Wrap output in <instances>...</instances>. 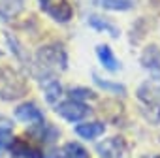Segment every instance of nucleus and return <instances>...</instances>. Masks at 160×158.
I'll return each instance as SVG.
<instances>
[{"label":"nucleus","instance_id":"5","mask_svg":"<svg viewBox=\"0 0 160 158\" xmlns=\"http://www.w3.org/2000/svg\"><path fill=\"white\" fill-rule=\"evenodd\" d=\"M126 141L122 137H109L104 143L96 145V151L104 158H124L126 156Z\"/></svg>","mask_w":160,"mask_h":158},{"label":"nucleus","instance_id":"8","mask_svg":"<svg viewBox=\"0 0 160 158\" xmlns=\"http://www.w3.org/2000/svg\"><path fill=\"white\" fill-rule=\"evenodd\" d=\"M96 55H98L100 64H102L106 70H109V72H117V70L121 68V62L117 60V57H115V53H113V49H111L109 45L100 43V45L96 47Z\"/></svg>","mask_w":160,"mask_h":158},{"label":"nucleus","instance_id":"10","mask_svg":"<svg viewBox=\"0 0 160 158\" xmlns=\"http://www.w3.org/2000/svg\"><path fill=\"white\" fill-rule=\"evenodd\" d=\"M75 132H77V136H81L83 139H96V137H100L106 132V124L104 122H98V121L85 122V124H77L75 126Z\"/></svg>","mask_w":160,"mask_h":158},{"label":"nucleus","instance_id":"3","mask_svg":"<svg viewBox=\"0 0 160 158\" xmlns=\"http://www.w3.org/2000/svg\"><path fill=\"white\" fill-rule=\"evenodd\" d=\"M38 60L45 68L64 70L66 68V51L62 49V45L51 43V45H45L38 51Z\"/></svg>","mask_w":160,"mask_h":158},{"label":"nucleus","instance_id":"2","mask_svg":"<svg viewBox=\"0 0 160 158\" xmlns=\"http://www.w3.org/2000/svg\"><path fill=\"white\" fill-rule=\"evenodd\" d=\"M25 91L27 87L23 83V79H19L15 72H12L10 68H0V96L12 100V98L23 96Z\"/></svg>","mask_w":160,"mask_h":158},{"label":"nucleus","instance_id":"7","mask_svg":"<svg viewBox=\"0 0 160 158\" xmlns=\"http://www.w3.org/2000/svg\"><path fill=\"white\" fill-rule=\"evenodd\" d=\"M25 10V0H0V21H12Z\"/></svg>","mask_w":160,"mask_h":158},{"label":"nucleus","instance_id":"12","mask_svg":"<svg viewBox=\"0 0 160 158\" xmlns=\"http://www.w3.org/2000/svg\"><path fill=\"white\" fill-rule=\"evenodd\" d=\"M141 64L145 66V68H151V70H158L160 68V49H158V45H149L145 51H143V55H141Z\"/></svg>","mask_w":160,"mask_h":158},{"label":"nucleus","instance_id":"16","mask_svg":"<svg viewBox=\"0 0 160 158\" xmlns=\"http://www.w3.org/2000/svg\"><path fill=\"white\" fill-rule=\"evenodd\" d=\"M43 92H45V100H47L49 104H55V102L60 98V94H62V87H60V83H58V81L51 79V81L45 85Z\"/></svg>","mask_w":160,"mask_h":158},{"label":"nucleus","instance_id":"15","mask_svg":"<svg viewBox=\"0 0 160 158\" xmlns=\"http://www.w3.org/2000/svg\"><path fill=\"white\" fill-rule=\"evenodd\" d=\"M92 79H94V83H96L100 89H104V91H108V92H113V94H126V89H124L122 85H119V83H113V81H106V79H100L96 73H92Z\"/></svg>","mask_w":160,"mask_h":158},{"label":"nucleus","instance_id":"1","mask_svg":"<svg viewBox=\"0 0 160 158\" xmlns=\"http://www.w3.org/2000/svg\"><path fill=\"white\" fill-rule=\"evenodd\" d=\"M40 10L47 13L55 23H70L73 17V4L72 0H38Z\"/></svg>","mask_w":160,"mask_h":158},{"label":"nucleus","instance_id":"11","mask_svg":"<svg viewBox=\"0 0 160 158\" xmlns=\"http://www.w3.org/2000/svg\"><path fill=\"white\" fill-rule=\"evenodd\" d=\"M87 23H89L94 30H104V32H108L111 38H119V34H121V30H119L111 21H108L106 17H100V15H89Z\"/></svg>","mask_w":160,"mask_h":158},{"label":"nucleus","instance_id":"14","mask_svg":"<svg viewBox=\"0 0 160 158\" xmlns=\"http://www.w3.org/2000/svg\"><path fill=\"white\" fill-rule=\"evenodd\" d=\"M62 158H89V152L79 143H66L62 149Z\"/></svg>","mask_w":160,"mask_h":158},{"label":"nucleus","instance_id":"4","mask_svg":"<svg viewBox=\"0 0 160 158\" xmlns=\"http://www.w3.org/2000/svg\"><path fill=\"white\" fill-rule=\"evenodd\" d=\"M60 117H64L66 121L70 122H77V121H81L89 115V107L83 104V102H77V100H66V102H60L57 104V109H55Z\"/></svg>","mask_w":160,"mask_h":158},{"label":"nucleus","instance_id":"18","mask_svg":"<svg viewBox=\"0 0 160 158\" xmlns=\"http://www.w3.org/2000/svg\"><path fill=\"white\" fill-rule=\"evenodd\" d=\"M13 141V134L10 130V126H0V149L8 147Z\"/></svg>","mask_w":160,"mask_h":158},{"label":"nucleus","instance_id":"6","mask_svg":"<svg viewBox=\"0 0 160 158\" xmlns=\"http://www.w3.org/2000/svg\"><path fill=\"white\" fill-rule=\"evenodd\" d=\"M15 117L23 122L28 124H42L43 122V113L34 102H25L15 109Z\"/></svg>","mask_w":160,"mask_h":158},{"label":"nucleus","instance_id":"9","mask_svg":"<svg viewBox=\"0 0 160 158\" xmlns=\"http://www.w3.org/2000/svg\"><path fill=\"white\" fill-rule=\"evenodd\" d=\"M139 0H94V4L108 12H128L138 6Z\"/></svg>","mask_w":160,"mask_h":158},{"label":"nucleus","instance_id":"17","mask_svg":"<svg viewBox=\"0 0 160 158\" xmlns=\"http://www.w3.org/2000/svg\"><path fill=\"white\" fill-rule=\"evenodd\" d=\"M70 98L72 100H94L96 98V92H92L91 89H85V87H75V89H70Z\"/></svg>","mask_w":160,"mask_h":158},{"label":"nucleus","instance_id":"13","mask_svg":"<svg viewBox=\"0 0 160 158\" xmlns=\"http://www.w3.org/2000/svg\"><path fill=\"white\" fill-rule=\"evenodd\" d=\"M12 151H13L15 154H19V156H25V158H42L40 149L28 145V143L23 141V139H15V141H12Z\"/></svg>","mask_w":160,"mask_h":158}]
</instances>
